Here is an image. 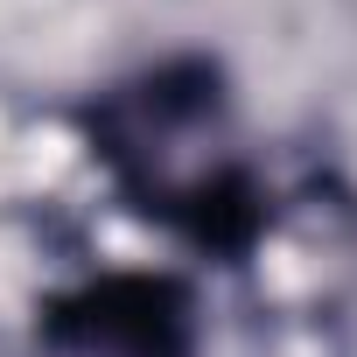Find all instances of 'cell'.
I'll return each mask as SVG.
<instances>
[{"label":"cell","mask_w":357,"mask_h":357,"mask_svg":"<svg viewBox=\"0 0 357 357\" xmlns=\"http://www.w3.org/2000/svg\"><path fill=\"white\" fill-rule=\"evenodd\" d=\"M84 133L126 211L218 259H238L259 238L266 190L238 147L231 98L204 56H175L140 70L133 84H112L84 112Z\"/></svg>","instance_id":"cell-1"},{"label":"cell","mask_w":357,"mask_h":357,"mask_svg":"<svg viewBox=\"0 0 357 357\" xmlns=\"http://www.w3.org/2000/svg\"><path fill=\"white\" fill-rule=\"evenodd\" d=\"M43 357H197V294L175 273H91L36 308Z\"/></svg>","instance_id":"cell-2"}]
</instances>
